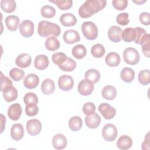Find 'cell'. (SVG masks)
<instances>
[{
	"instance_id": "1",
	"label": "cell",
	"mask_w": 150,
	"mask_h": 150,
	"mask_svg": "<svg viewBox=\"0 0 150 150\" xmlns=\"http://www.w3.org/2000/svg\"><path fill=\"white\" fill-rule=\"evenodd\" d=\"M106 4L105 0H87L80 6L79 15L82 18L91 17L104 8Z\"/></svg>"
},
{
	"instance_id": "2",
	"label": "cell",
	"mask_w": 150,
	"mask_h": 150,
	"mask_svg": "<svg viewBox=\"0 0 150 150\" xmlns=\"http://www.w3.org/2000/svg\"><path fill=\"white\" fill-rule=\"evenodd\" d=\"M60 26L54 23L43 20L38 23V33L42 37H47L50 35L57 37L60 35Z\"/></svg>"
},
{
	"instance_id": "3",
	"label": "cell",
	"mask_w": 150,
	"mask_h": 150,
	"mask_svg": "<svg viewBox=\"0 0 150 150\" xmlns=\"http://www.w3.org/2000/svg\"><path fill=\"white\" fill-rule=\"evenodd\" d=\"M81 31L84 36L88 40H95L98 36V28L95 23L91 21H86L82 23Z\"/></svg>"
},
{
	"instance_id": "4",
	"label": "cell",
	"mask_w": 150,
	"mask_h": 150,
	"mask_svg": "<svg viewBox=\"0 0 150 150\" xmlns=\"http://www.w3.org/2000/svg\"><path fill=\"white\" fill-rule=\"evenodd\" d=\"M123 58L126 63L135 65L139 62L140 56L137 49L133 47H127L123 52Z\"/></svg>"
},
{
	"instance_id": "5",
	"label": "cell",
	"mask_w": 150,
	"mask_h": 150,
	"mask_svg": "<svg viewBox=\"0 0 150 150\" xmlns=\"http://www.w3.org/2000/svg\"><path fill=\"white\" fill-rule=\"evenodd\" d=\"M117 128L112 124H107L102 129V136L106 141H114L117 138Z\"/></svg>"
},
{
	"instance_id": "6",
	"label": "cell",
	"mask_w": 150,
	"mask_h": 150,
	"mask_svg": "<svg viewBox=\"0 0 150 150\" xmlns=\"http://www.w3.org/2000/svg\"><path fill=\"white\" fill-rule=\"evenodd\" d=\"M19 32L25 38H29L34 33V23L30 20H24L19 25Z\"/></svg>"
},
{
	"instance_id": "7",
	"label": "cell",
	"mask_w": 150,
	"mask_h": 150,
	"mask_svg": "<svg viewBox=\"0 0 150 150\" xmlns=\"http://www.w3.org/2000/svg\"><path fill=\"white\" fill-rule=\"evenodd\" d=\"M26 128L28 133L30 135H37L41 131L42 124L38 119H31L27 121Z\"/></svg>"
},
{
	"instance_id": "8",
	"label": "cell",
	"mask_w": 150,
	"mask_h": 150,
	"mask_svg": "<svg viewBox=\"0 0 150 150\" xmlns=\"http://www.w3.org/2000/svg\"><path fill=\"white\" fill-rule=\"evenodd\" d=\"M77 89L81 95L87 96L91 94L93 92L94 90V84L87 79H83L79 82Z\"/></svg>"
},
{
	"instance_id": "9",
	"label": "cell",
	"mask_w": 150,
	"mask_h": 150,
	"mask_svg": "<svg viewBox=\"0 0 150 150\" xmlns=\"http://www.w3.org/2000/svg\"><path fill=\"white\" fill-rule=\"evenodd\" d=\"M98 110L103 117L106 120H111L113 118L116 114L115 108L106 103H101L98 106Z\"/></svg>"
},
{
	"instance_id": "10",
	"label": "cell",
	"mask_w": 150,
	"mask_h": 150,
	"mask_svg": "<svg viewBox=\"0 0 150 150\" xmlns=\"http://www.w3.org/2000/svg\"><path fill=\"white\" fill-rule=\"evenodd\" d=\"M58 86L60 89L67 91L72 89L74 86V80L71 76L63 74L59 77L58 79Z\"/></svg>"
},
{
	"instance_id": "11",
	"label": "cell",
	"mask_w": 150,
	"mask_h": 150,
	"mask_svg": "<svg viewBox=\"0 0 150 150\" xmlns=\"http://www.w3.org/2000/svg\"><path fill=\"white\" fill-rule=\"evenodd\" d=\"M122 31L120 26H112L108 30V37L112 42L118 43L122 39Z\"/></svg>"
},
{
	"instance_id": "12",
	"label": "cell",
	"mask_w": 150,
	"mask_h": 150,
	"mask_svg": "<svg viewBox=\"0 0 150 150\" xmlns=\"http://www.w3.org/2000/svg\"><path fill=\"white\" fill-rule=\"evenodd\" d=\"M22 109L19 103H15L9 106L8 109V115L13 121H17L21 116Z\"/></svg>"
},
{
	"instance_id": "13",
	"label": "cell",
	"mask_w": 150,
	"mask_h": 150,
	"mask_svg": "<svg viewBox=\"0 0 150 150\" xmlns=\"http://www.w3.org/2000/svg\"><path fill=\"white\" fill-rule=\"evenodd\" d=\"M23 86L28 89L36 88L39 83V77L34 73L28 74L23 80Z\"/></svg>"
},
{
	"instance_id": "14",
	"label": "cell",
	"mask_w": 150,
	"mask_h": 150,
	"mask_svg": "<svg viewBox=\"0 0 150 150\" xmlns=\"http://www.w3.org/2000/svg\"><path fill=\"white\" fill-rule=\"evenodd\" d=\"M63 40L67 44H73L80 40V36L77 31L73 29L64 32Z\"/></svg>"
},
{
	"instance_id": "15",
	"label": "cell",
	"mask_w": 150,
	"mask_h": 150,
	"mask_svg": "<svg viewBox=\"0 0 150 150\" xmlns=\"http://www.w3.org/2000/svg\"><path fill=\"white\" fill-rule=\"evenodd\" d=\"M66 137L62 134H56L52 139V145L56 149H63L67 146Z\"/></svg>"
},
{
	"instance_id": "16",
	"label": "cell",
	"mask_w": 150,
	"mask_h": 150,
	"mask_svg": "<svg viewBox=\"0 0 150 150\" xmlns=\"http://www.w3.org/2000/svg\"><path fill=\"white\" fill-rule=\"evenodd\" d=\"M85 123L87 127L89 128H96L101 123V117L97 113L94 112L91 115H87L86 117Z\"/></svg>"
},
{
	"instance_id": "17",
	"label": "cell",
	"mask_w": 150,
	"mask_h": 150,
	"mask_svg": "<svg viewBox=\"0 0 150 150\" xmlns=\"http://www.w3.org/2000/svg\"><path fill=\"white\" fill-rule=\"evenodd\" d=\"M24 135V128L21 124H14L11 128V136L14 141L21 140Z\"/></svg>"
},
{
	"instance_id": "18",
	"label": "cell",
	"mask_w": 150,
	"mask_h": 150,
	"mask_svg": "<svg viewBox=\"0 0 150 150\" xmlns=\"http://www.w3.org/2000/svg\"><path fill=\"white\" fill-rule=\"evenodd\" d=\"M32 62L31 56L28 53L20 54L15 59V64L21 68H26Z\"/></svg>"
},
{
	"instance_id": "19",
	"label": "cell",
	"mask_w": 150,
	"mask_h": 150,
	"mask_svg": "<svg viewBox=\"0 0 150 150\" xmlns=\"http://www.w3.org/2000/svg\"><path fill=\"white\" fill-rule=\"evenodd\" d=\"M60 23L64 26H74L77 22V18L71 13H66L62 14L60 17Z\"/></svg>"
},
{
	"instance_id": "20",
	"label": "cell",
	"mask_w": 150,
	"mask_h": 150,
	"mask_svg": "<svg viewBox=\"0 0 150 150\" xmlns=\"http://www.w3.org/2000/svg\"><path fill=\"white\" fill-rule=\"evenodd\" d=\"M49 64L48 57L45 54H39L36 56L34 60V66L36 69L40 70L46 69Z\"/></svg>"
},
{
	"instance_id": "21",
	"label": "cell",
	"mask_w": 150,
	"mask_h": 150,
	"mask_svg": "<svg viewBox=\"0 0 150 150\" xmlns=\"http://www.w3.org/2000/svg\"><path fill=\"white\" fill-rule=\"evenodd\" d=\"M132 145V138L127 135H121L117 142V147L121 150L129 149Z\"/></svg>"
},
{
	"instance_id": "22",
	"label": "cell",
	"mask_w": 150,
	"mask_h": 150,
	"mask_svg": "<svg viewBox=\"0 0 150 150\" xmlns=\"http://www.w3.org/2000/svg\"><path fill=\"white\" fill-rule=\"evenodd\" d=\"M121 59L120 54L116 52H110L105 56V62L110 67H116L120 63Z\"/></svg>"
},
{
	"instance_id": "23",
	"label": "cell",
	"mask_w": 150,
	"mask_h": 150,
	"mask_svg": "<svg viewBox=\"0 0 150 150\" xmlns=\"http://www.w3.org/2000/svg\"><path fill=\"white\" fill-rule=\"evenodd\" d=\"M55 90V84L53 80L50 79H45L41 85V90L44 94L50 95Z\"/></svg>"
},
{
	"instance_id": "24",
	"label": "cell",
	"mask_w": 150,
	"mask_h": 150,
	"mask_svg": "<svg viewBox=\"0 0 150 150\" xmlns=\"http://www.w3.org/2000/svg\"><path fill=\"white\" fill-rule=\"evenodd\" d=\"M5 21L8 30L10 31H15L18 29L20 20L16 15H9L5 18Z\"/></svg>"
},
{
	"instance_id": "25",
	"label": "cell",
	"mask_w": 150,
	"mask_h": 150,
	"mask_svg": "<svg viewBox=\"0 0 150 150\" xmlns=\"http://www.w3.org/2000/svg\"><path fill=\"white\" fill-rule=\"evenodd\" d=\"M101 94L104 99L112 100L117 96V90L114 86L111 85H107L103 88Z\"/></svg>"
},
{
	"instance_id": "26",
	"label": "cell",
	"mask_w": 150,
	"mask_h": 150,
	"mask_svg": "<svg viewBox=\"0 0 150 150\" xmlns=\"http://www.w3.org/2000/svg\"><path fill=\"white\" fill-rule=\"evenodd\" d=\"M45 45L47 50L49 51H55L59 49L60 44L59 40L57 39L56 37L51 36H49L46 39Z\"/></svg>"
},
{
	"instance_id": "27",
	"label": "cell",
	"mask_w": 150,
	"mask_h": 150,
	"mask_svg": "<svg viewBox=\"0 0 150 150\" xmlns=\"http://www.w3.org/2000/svg\"><path fill=\"white\" fill-rule=\"evenodd\" d=\"M120 77L124 82L131 83L135 78V71L131 68L124 67L121 71Z\"/></svg>"
},
{
	"instance_id": "28",
	"label": "cell",
	"mask_w": 150,
	"mask_h": 150,
	"mask_svg": "<svg viewBox=\"0 0 150 150\" xmlns=\"http://www.w3.org/2000/svg\"><path fill=\"white\" fill-rule=\"evenodd\" d=\"M71 53L73 56L77 59H82L87 54V50L86 47L81 44L77 45L72 48Z\"/></svg>"
},
{
	"instance_id": "29",
	"label": "cell",
	"mask_w": 150,
	"mask_h": 150,
	"mask_svg": "<svg viewBox=\"0 0 150 150\" xmlns=\"http://www.w3.org/2000/svg\"><path fill=\"white\" fill-rule=\"evenodd\" d=\"M136 36L135 28L128 27L125 28L122 31V38L124 41L126 42H131L134 41Z\"/></svg>"
},
{
	"instance_id": "30",
	"label": "cell",
	"mask_w": 150,
	"mask_h": 150,
	"mask_svg": "<svg viewBox=\"0 0 150 150\" xmlns=\"http://www.w3.org/2000/svg\"><path fill=\"white\" fill-rule=\"evenodd\" d=\"M83 121L81 118L79 116H73L69 120V127L73 131L80 130L82 127Z\"/></svg>"
},
{
	"instance_id": "31",
	"label": "cell",
	"mask_w": 150,
	"mask_h": 150,
	"mask_svg": "<svg viewBox=\"0 0 150 150\" xmlns=\"http://www.w3.org/2000/svg\"><path fill=\"white\" fill-rule=\"evenodd\" d=\"M1 8L5 12L11 13L16 9V4L13 0H2Z\"/></svg>"
},
{
	"instance_id": "32",
	"label": "cell",
	"mask_w": 150,
	"mask_h": 150,
	"mask_svg": "<svg viewBox=\"0 0 150 150\" xmlns=\"http://www.w3.org/2000/svg\"><path fill=\"white\" fill-rule=\"evenodd\" d=\"M85 78L91 81L93 84L97 83L100 79V72L94 69H91L86 71L85 73Z\"/></svg>"
},
{
	"instance_id": "33",
	"label": "cell",
	"mask_w": 150,
	"mask_h": 150,
	"mask_svg": "<svg viewBox=\"0 0 150 150\" xmlns=\"http://www.w3.org/2000/svg\"><path fill=\"white\" fill-rule=\"evenodd\" d=\"M105 53V50L103 45L96 43L94 45L91 49V53L92 56L96 58L102 57Z\"/></svg>"
},
{
	"instance_id": "34",
	"label": "cell",
	"mask_w": 150,
	"mask_h": 150,
	"mask_svg": "<svg viewBox=\"0 0 150 150\" xmlns=\"http://www.w3.org/2000/svg\"><path fill=\"white\" fill-rule=\"evenodd\" d=\"M59 67L64 71H71L76 67V63L73 59L67 57L66 60Z\"/></svg>"
},
{
	"instance_id": "35",
	"label": "cell",
	"mask_w": 150,
	"mask_h": 150,
	"mask_svg": "<svg viewBox=\"0 0 150 150\" xmlns=\"http://www.w3.org/2000/svg\"><path fill=\"white\" fill-rule=\"evenodd\" d=\"M4 100L7 102H12L18 97V90L15 87H11L8 91L2 93Z\"/></svg>"
},
{
	"instance_id": "36",
	"label": "cell",
	"mask_w": 150,
	"mask_h": 150,
	"mask_svg": "<svg viewBox=\"0 0 150 150\" xmlns=\"http://www.w3.org/2000/svg\"><path fill=\"white\" fill-rule=\"evenodd\" d=\"M138 79L139 83L144 86L149 84L150 82V74L149 70L148 69L142 70L138 73Z\"/></svg>"
},
{
	"instance_id": "37",
	"label": "cell",
	"mask_w": 150,
	"mask_h": 150,
	"mask_svg": "<svg viewBox=\"0 0 150 150\" xmlns=\"http://www.w3.org/2000/svg\"><path fill=\"white\" fill-rule=\"evenodd\" d=\"M49 2L56 4L61 10H68L73 5L71 0H49Z\"/></svg>"
},
{
	"instance_id": "38",
	"label": "cell",
	"mask_w": 150,
	"mask_h": 150,
	"mask_svg": "<svg viewBox=\"0 0 150 150\" xmlns=\"http://www.w3.org/2000/svg\"><path fill=\"white\" fill-rule=\"evenodd\" d=\"M12 81L1 72V91L4 93L12 87Z\"/></svg>"
},
{
	"instance_id": "39",
	"label": "cell",
	"mask_w": 150,
	"mask_h": 150,
	"mask_svg": "<svg viewBox=\"0 0 150 150\" xmlns=\"http://www.w3.org/2000/svg\"><path fill=\"white\" fill-rule=\"evenodd\" d=\"M40 13L44 18H52L56 14V10L53 6L46 5L42 6L40 9Z\"/></svg>"
},
{
	"instance_id": "40",
	"label": "cell",
	"mask_w": 150,
	"mask_h": 150,
	"mask_svg": "<svg viewBox=\"0 0 150 150\" xmlns=\"http://www.w3.org/2000/svg\"><path fill=\"white\" fill-rule=\"evenodd\" d=\"M9 76L15 81H19L22 80L25 76V71L19 68H12L9 73Z\"/></svg>"
},
{
	"instance_id": "41",
	"label": "cell",
	"mask_w": 150,
	"mask_h": 150,
	"mask_svg": "<svg viewBox=\"0 0 150 150\" xmlns=\"http://www.w3.org/2000/svg\"><path fill=\"white\" fill-rule=\"evenodd\" d=\"M66 54L63 52H56L52 56L53 62L58 66L62 65L67 59Z\"/></svg>"
},
{
	"instance_id": "42",
	"label": "cell",
	"mask_w": 150,
	"mask_h": 150,
	"mask_svg": "<svg viewBox=\"0 0 150 150\" xmlns=\"http://www.w3.org/2000/svg\"><path fill=\"white\" fill-rule=\"evenodd\" d=\"M23 101L26 105L29 104H37L38 103V98L36 94L33 93H27L23 97Z\"/></svg>"
},
{
	"instance_id": "43",
	"label": "cell",
	"mask_w": 150,
	"mask_h": 150,
	"mask_svg": "<svg viewBox=\"0 0 150 150\" xmlns=\"http://www.w3.org/2000/svg\"><path fill=\"white\" fill-rule=\"evenodd\" d=\"M82 111L86 115H91L96 111V105L91 102H87L83 105Z\"/></svg>"
},
{
	"instance_id": "44",
	"label": "cell",
	"mask_w": 150,
	"mask_h": 150,
	"mask_svg": "<svg viewBox=\"0 0 150 150\" xmlns=\"http://www.w3.org/2000/svg\"><path fill=\"white\" fill-rule=\"evenodd\" d=\"M39 112V107L37 104H29L26 105L25 112L26 114L29 117L35 116L38 114Z\"/></svg>"
},
{
	"instance_id": "45",
	"label": "cell",
	"mask_w": 150,
	"mask_h": 150,
	"mask_svg": "<svg viewBox=\"0 0 150 150\" xmlns=\"http://www.w3.org/2000/svg\"><path fill=\"white\" fill-rule=\"evenodd\" d=\"M129 15L127 12H122L118 14L116 18V21L117 23L120 25L125 26L129 23V20L128 19Z\"/></svg>"
},
{
	"instance_id": "46",
	"label": "cell",
	"mask_w": 150,
	"mask_h": 150,
	"mask_svg": "<svg viewBox=\"0 0 150 150\" xmlns=\"http://www.w3.org/2000/svg\"><path fill=\"white\" fill-rule=\"evenodd\" d=\"M112 4L114 8L118 11H122L125 9L128 5L127 0H113Z\"/></svg>"
},
{
	"instance_id": "47",
	"label": "cell",
	"mask_w": 150,
	"mask_h": 150,
	"mask_svg": "<svg viewBox=\"0 0 150 150\" xmlns=\"http://www.w3.org/2000/svg\"><path fill=\"white\" fill-rule=\"evenodd\" d=\"M149 18H150V15L149 12H143L139 15V19L140 22L142 24L144 25H149L150 24Z\"/></svg>"
},
{
	"instance_id": "48",
	"label": "cell",
	"mask_w": 150,
	"mask_h": 150,
	"mask_svg": "<svg viewBox=\"0 0 150 150\" xmlns=\"http://www.w3.org/2000/svg\"><path fill=\"white\" fill-rule=\"evenodd\" d=\"M142 50L144 54L147 57H150V41L145 43L144 44L141 45Z\"/></svg>"
},
{
	"instance_id": "49",
	"label": "cell",
	"mask_w": 150,
	"mask_h": 150,
	"mask_svg": "<svg viewBox=\"0 0 150 150\" xmlns=\"http://www.w3.org/2000/svg\"><path fill=\"white\" fill-rule=\"evenodd\" d=\"M145 146V149H149V132L146 134V137H145V139H144V141L142 142V149H144V148H145V146Z\"/></svg>"
},
{
	"instance_id": "50",
	"label": "cell",
	"mask_w": 150,
	"mask_h": 150,
	"mask_svg": "<svg viewBox=\"0 0 150 150\" xmlns=\"http://www.w3.org/2000/svg\"><path fill=\"white\" fill-rule=\"evenodd\" d=\"M1 133H2L4 129L5 128V122H6V118L5 117H4V115L3 114H1Z\"/></svg>"
},
{
	"instance_id": "51",
	"label": "cell",
	"mask_w": 150,
	"mask_h": 150,
	"mask_svg": "<svg viewBox=\"0 0 150 150\" xmlns=\"http://www.w3.org/2000/svg\"><path fill=\"white\" fill-rule=\"evenodd\" d=\"M135 4H138V5H141V4H143L144 3L146 2V0H138V1H132Z\"/></svg>"
}]
</instances>
